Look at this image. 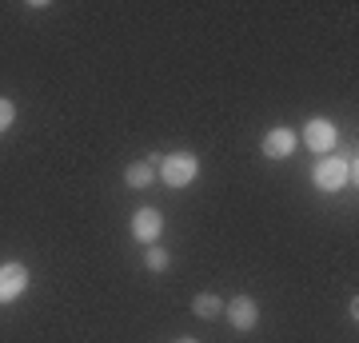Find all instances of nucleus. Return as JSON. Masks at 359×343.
Here are the masks:
<instances>
[{"instance_id":"obj_7","label":"nucleus","mask_w":359,"mask_h":343,"mask_svg":"<svg viewBox=\"0 0 359 343\" xmlns=\"http://www.w3.org/2000/svg\"><path fill=\"white\" fill-rule=\"evenodd\" d=\"M295 152V132L292 128H271L268 136H264V156L268 160H287Z\"/></svg>"},{"instance_id":"obj_12","label":"nucleus","mask_w":359,"mask_h":343,"mask_svg":"<svg viewBox=\"0 0 359 343\" xmlns=\"http://www.w3.org/2000/svg\"><path fill=\"white\" fill-rule=\"evenodd\" d=\"M172 343H196V339H172Z\"/></svg>"},{"instance_id":"obj_3","label":"nucleus","mask_w":359,"mask_h":343,"mask_svg":"<svg viewBox=\"0 0 359 343\" xmlns=\"http://www.w3.org/2000/svg\"><path fill=\"white\" fill-rule=\"evenodd\" d=\"M28 292V267L25 264H4L0 267V304H13Z\"/></svg>"},{"instance_id":"obj_2","label":"nucleus","mask_w":359,"mask_h":343,"mask_svg":"<svg viewBox=\"0 0 359 343\" xmlns=\"http://www.w3.org/2000/svg\"><path fill=\"white\" fill-rule=\"evenodd\" d=\"M311 184L320 191H339L351 184V164L347 160H339V156H323L320 164H316V172H311Z\"/></svg>"},{"instance_id":"obj_9","label":"nucleus","mask_w":359,"mask_h":343,"mask_svg":"<svg viewBox=\"0 0 359 343\" xmlns=\"http://www.w3.org/2000/svg\"><path fill=\"white\" fill-rule=\"evenodd\" d=\"M192 311H196V316H200V319H216L219 311H224V304H219L216 295H208V292H204V295H196Z\"/></svg>"},{"instance_id":"obj_6","label":"nucleus","mask_w":359,"mask_h":343,"mask_svg":"<svg viewBox=\"0 0 359 343\" xmlns=\"http://www.w3.org/2000/svg\"><path fill=\"white\" fill-rule=\"evenodd\" d=\"M160 231H164V216H160L156 208H140V212L132 216V236L140 243H156Z\"/></svg>"},{"instance_id":"obj_10","label":"nucleus","mask_w":359,"mask_h":343,"mask_svg":"<svg viewBox=\"0 0 359 343\" xmlns=\"http://www.w3.org/2000/svg\"><path fill=\"white\" fill-rule=\"evenodd\" d=\"M148 267H152V271H164V267H168V252H164V248H148Z\"/></svg>"},{"instance_id":"obj_1","label":"nucleus","mask_w":359,"mask_h":343,"mask_svg":"<svg viewBox=\"0 0 359 343\" xmlns=\"http://www.w3.org/2000/svg\"><path fill=\"white\" fill-rule=\"evenodd\" d=\"M156 168H160V176H164L168 188H188L200 176V160L192 152H168Z\"/></svg>"},{"instance_id":"obj_5","label":"nucleus","mask_w":359,"mask_h":343,"mask_svg":"<svg viewBox=\"0 0 359 343\" xmlns=\"http://www.w3.org/2000/svg\"><path fill=\"white\" fill-rule=\"evenodd\" d=\"M335 140H339V132H335L332 120H308V128H304V144H308L311 152H332Z\"/></svg>"},{"instance_id":"obj_8","label":"nucleus","mask_w":359,"mask_h":343,"mask_svg":"<svg viewBox=\"0 0 359 343\" xmlns=\"http://www.w3.org/2000/svg\"><path fill=\"white\" fill-rule=\"evenodd\" d=\"M124 180H128V188H152V184H156V168L148 164V160H140V164H128Z\"/></svg>"},{"instance_id":"obj_11","label":"nucleus","mask_w":359,"mask_h":343,"mask_svg":"<svg viewBox=\"0 0 359 343\" xmlns=\"http://www.w3.org/2000/svg\"><path fill=\"white\" fill-rule=\"evenodd\" d=\"M13 120H16L13 100H0V132H4V128H13Z\"/></svg>"},{"instance_id":"obj_4","label":"nucleus","mask_w":359,"mask_h":343,"mask_svg":"<svg viewBox=\"0 0 359 343\" xmlns=\"http://www.w3.org/2000/svg\"><path fill=\"white\" fill-rule=\"evenodd\" d=\"M224 316H228V323L236 331H252L259 319V307L252 295H236V300H228V307H224Z\"/></svg>"}]
</instances>
